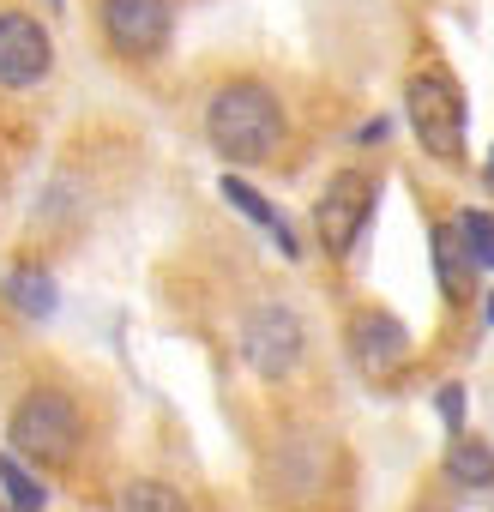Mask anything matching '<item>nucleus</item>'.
<instances>
[{"instance_id": "nucleus-1", "label": "nucleus", "mask_w": 494, "mask_h": 512, "mask_svg": "<svg viewBox=\"0 0 494 512\" xmlns=\"http://www.w3.org/2000/svg\"><path fill=\"white\" fill-rule=\"evenodd\" d=\"M205 139L223 163H266L284 145V103L254 79H235L205 103Z\"/></svg>"}, {"instance_id": "nucleus-2", "label": "nucleus", "mask_w": 494, "mask_h": 512, "mask_svg": "<svg viewBox=\"0 0 494 512\" xmlns=\"http://www.w3.org/2000/svg\"><path fill=\"white\" fill-rule=\"evenodd\" d=\"M404 115H410V133H416V145L428 157H440V163H458L464 157V97H458V85L440 67L410 73Z\"/></svg>"}, {"instance_id": "nucleus-3", "label": "nucleus", "mask_w": 494, "mask_h": 512, "mask_svg": "<svg viewBox=\"0 0 494 512\" xmlns=\"http://www.w3.org/2000/svg\"><path fill=\"white\" fill-rule=\"evenodd\" d=\"M7 440L19 458L31 464H73L79 440H85V422L73 410V398L61 392H31L13 404V422H7Z\"/></svg>"}, {"instance_id": "nucleus-4", "label": "nucleus", "mask_w": 494, "mask_h": 512, "mask_svg": "<svg viewBox=\"0 0 494 512\" xmlns=\"http://www.w3.org/2000/svg\"><path fill=\"white\" fill-rule=\"evenodd\" d=\"M241 356L260 380H284L302 362V320L284 302H260L254 314L241 320Z\"/></svg>"}, {"instance_id": "nucleus-5", "label": "nucleus", "mask_w": 494, "mask_h": 512, "mask_svg": "<svg viewBox=\"0 0 494 512\" xmlns=\"http://www.w3.org/2000/svg\"><path fill=\"white\" fill-rule=\"evenodd\" d=\"M368 217H374V181H368L362 169H338V175L326 181L320 205H314L320 247H326V253H350V247L362 241Z\"/></svg>"}, {"instance_id": "nucleus-6", "label": "nucleus", "mask_w": 494, "mask_h": 512, "mask_svg": "<svg viewBox=\"0 0 494 512\" xmlns=\"http://www.w3.org/2000/svg\"><path fill=\"white\" fill-rule=\"evenodd\" d=\"M103 19V37L115 55H133V61H151L169 49V31H175V7L169 0H103L97 7Z\"/></svg>"}, {"instance_id": "nucleus-7", "label": "nucleus", "mask_w": 494, "mask_h": 512, "mask_svg": "<svg viewBox=\"0 0 494 512\" xmlns=\"http://www.w3.org/2000/svg\"><path fill=\"white\" fill-rule=\"evenodd\" d=\"M55 67V43L31 13H0V85L7 91H31L43 85Z\"/></svg>"}, {"instance_id": "nucleus-8", "label": "nucleus", "mask_w": 494, "mask_h": 512, "mask_svg": "<svg viewBox=\"0 0 494 512\" xmlns=\"http://www.w3.org/2000/svg\"><path fill=\"white\" fill-rule=\"evenodd\" d=\"M350 356H356V368H362L368 380H392V374L410 362V332H404V320H392V314H362V320L350 326Z\"/></svg>"}, {"instance_id": "nucleus-9", "label": "nucleus", "mask_w": 494, "mask_h": 512, "mask_svg": "<svg viewBox=\"0 0 494 512\" xmlns=\"http://www.w3.org/2000/svg\"><path fill=\"white\" fill-rule=\"evenodd\" d=\"M446 476L458 488H494V446L476 440V434H452L446 446Z\"/></svg>"}, {"instance_id": "nucleus-10", "label": "nucleus", "mask_w": 494, "mask_h": 512, "mask_svg": "<svg viewBox=\"0 0 494 512\" xmlns=\"http://www.w3.org/2000/svg\"><path fill=\"white\" fill-rule=\"evenodd\" d=\"M434 266H440V290H446V302H464L470 296V247H464V235H458V223L452 229H434Z\"/></svg>"}, {"instance_id": "nucleus-11", "label": "nucleus", "mask_w": 494, "mask_h": 512, "mask_svg": "<svg viewBox=\"0 0 494 512\" xmlns=\"http://www.w3.org/2000/svg\"><path fill=\"white\" fill-rule=\"evenodd\" d=\"M7 302H13L19 314H31V320H49V314H55V278H49L43 266H19V272L7 278Z\"/></svg>"}, {"instance_id": "nucleus-12", "label": "nucleus", "mask_w": 494, "mask_h": 512, "mask_svg": "<svg viewBox=\"0 0 494 512\" xmlns=\"http://www.w3.org/2000/svg\"><path fill=\"white\" fill-rule=\"evenodd\" d=\"M223 199H229V205H241V211H247V217H254L260 229H272V241H278V247L290 253V260H296V253H302V247H296V235L284 229V217H278L272 205H260V199H254V187H247V181H235V175H223Z\"/></svg>"}, {"instance_id": "nucleus-13", "label": "nucleus", "mask_w": 494, "mask_h": 512, "mask_svg": "<svg viewBox=\"0 0 494 512\" xmlns=\"http://www.w3.org/2000/svg\"><path fill=\"white\" fill-rule=\"evenodd\" d=\"M121 512H193L169 482H151V476H139V482H127L121 488Z\"/></svg>"}, {"instance_id": "nucleus-14", "label": "nucleus", "mask_w": 494, "mask_h": 512, "mask_svg": "<svg viewBox=\"0 0 494 512\" xmlns=\"http://www.w3.org/2000/svg\"><path fill=\"white\" fill-rule=\"evenodd\" d=\"M0 482H7V494H13V506L19 512H43V500H49V488L19 464V452H7V458H0Z\"/></svg>"}, {"instance_id": "nucleus-15", "label": "nucleus", "mask_w": 494, "mask_h": 512, "mask_svg": "<svg viewBox=\"0 0 494 512\" xmlns=\"http://www.w3.org/2000/svg\"><path fill=\"white\" fill-rule=\"evenodd\" d=\"M458 235H464V247H470L476 266H494V217L488 211H464L458 217Z\"/></svg>"}, {"instance_id": "nucleus-16", "label": "nucleus", "mask_w": 494, "mask_h": 512, "mask_svg": "<svg viewBox=\"0 0 494 512\" xmlns=\"http://www.w3.org/2000/svg\"><path fill=\"white\" fill-rule=\"evenodd\" d=\"M440 416L452 422V434H464V428H458V422H464V392H458V386H446V392H440Z\"/></svg>"}, {"instance_id": "nucleus-17", "label": "nucleus", "mask_w": 494, "mask_h": 512, "mask_svg": "<svg viewBox=\"0 0 494 512\" xmlns=\"http://www.w3.org/2000/svg\"><path fill=\"white\" fill-rule=\"evenodd\" d=\"M482 181H488V193H494V157H488V169H482Z\"/></svg>"}]
</instances>
